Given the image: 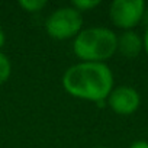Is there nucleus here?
Instances as JSON below:
<instances>
[{"instance_id": "f257e3e1", "label": "nucleus", "mask_w": 148, "mask_h": 148, "mask_svg": "<svg viewBox=\"0 0 148 148\" xmlns=\"http://www.w3.org/2000/svg\"><path fill=\"white\" fill-rule=\"evenodd\" d=\"M64 90L76 99L103 106L113 90V73L106 62H77L62 74Z\"/></svg>"}, {"instance_id": "f03ea898", "label": "nucleus", "mask_w": 148, "mask_h": 148, "mask_svg": "<svg viewBox=\"0 0 148 148\" xmlns=\"http://www.w3.org/2000/svg\"><path fill=\"white\" fill-rule=\"evenodd\" d=\"M118 51V35L105 26L83 29L73 39V52L83 62H106Z\"/></svg>"}, {"instance_id": "7ed1b4c3", "label": "nucleus", "mask_w": 148, "mask_h": 148, "mask_svg": "<svg viewBox=\"0 0 148 148\" xmlns=\"http://www.w3.org/2000/svg\"><path fill=\"white\" fill-rule=\"evenodd\" d=\"M47 34L57 41L74 39L83 31V13L71 5L54 10L45 22Z\"/></svg>"}, {"instance_id": "20e7f679", "label": "nucleus", "mask_w": 148, "mask_h": 148, "mask_svg": "<svg viewBox=\"0 0 148 148\" xmlns=\"http://www.w3.org/2000/svg\"><path fill=\"white\" fill-rule=\"evenodd\" d=\"M145 15V3L142 0H113L109 6V18L112 23L122 31H134Z\"/></svg>"}, {"instance_id": "39448f33", "label": "nucleus", "mask_w": 148, "mask_h": 148, "mask_svg": "<svg viewBox=\"0 0 148 148\" xmlns=\"http://www.w3.org/2000/svg\"><path fill=\"white\" fill-rule=\"evenodd\" d=\"M106 102H108V106L116 115L129 116L138 110L141 105V96L136 92V89L131 86H118V87H113Z\"/></svg>"}, {"instance_id": "423d86ee", "label": "nucleus", "mask_w": 148, "mask_h": 148, "mask_svg": "<svg viewBox=\"0 0 148 148\" xmlns=\"http://www.w3.org/2000/svg\"><path fill=\"white\" fill-rule=\"evenodd\" d=\"M144 49V41L139 34L135 31H123L121 35H118V52L128 58H136L141 51Z\"/></svg>"}, {"instance_id": "0eeeda50", "label": "nucleus", "mask_w": 148, "mask_h": 148, "mask_svg": "<svg viewBox=\"0 0 148 148\" xmlns=\"http://www.w3.org/2000/svg\"><path fill=\"white\" fill-rule=\"evenodd\" d=\"M12 74V62L9 57L0 51V86H3Z\"/></svg>"}, {"instance_id": "6e6552de", "label": "nucleus", "mask_w": 148, "mask_h": 148, "mask_svg": "<svg viewBox=\"0 0 148 148\" xmlns=\"http://www.w3.org/2000/svg\"><path fill=\"white\" fill-rule=\"evenodd\" d=\"M19 6L28 13H38L47 6V2L45 0H19Z\"/></svg>"}, {"instance_id": "1a4fd4ad", "label": "nucleus", "mask_w": 148, "mask_h": 148, "mask_svg": "<svg viewBox=\"0 0 148 148\" xmlns=\"http://www.w3.org/2000/svg\"><path fill=\"white\" fill-rule=\"evenodd\" d=\"M99 5H100V0H74L71 3V6L76 10H79L80 13L92 10V9L97 8Z\"/></svg>"}, {"instance_id": "9d476101", "label": "nucleus", "mask_w": 148, "mask_h": 148, "mask_svg": "<svg viewBox=\"0 0 148 148\" xmlns=\"http://www.w3.org/2000/svg\"><path fill=\"white\" fill-rule=\"evenodd\" d=\"M129 148H148V141H145V139H136V141H134L129 145Z\"/></svg>"}, {"instance_id": "9b49d317", "label": "nucleus", "mask_w": 148, "mask_h": 148, "mask_svg": "<svg viewBox=\"0 0 148 148\" xmlns=\"http://www.w3.org/2000/svg\"><path fill=\"white\" fill-rule=\"evenodd\" d=\"M142 41H144V49H145V52H147V55H148V26H147L145 34H144V36H142Z\"/></svg>"}, {"instance_id": "f8f14e48", "label": "nucleus", "mask_w": 148, "mask_h": 148, "mask_svg": "<svg viewBox=\"0 0 148 148\" xmlns=\"http://www.w3.org/2000/svg\"><path fill=\"white\" fill-rule=\"evenodd\" d=\"M5 42H6V35H5V31H3V28L0 26V51H2V48H3Z\"/></svg>"}, {"instance_id": "ddd939ff", "label": "nucleus", "mask_w": 148, "mask_h": 148, "mask_svg": "<svg viewBox=\"0 0 148 148\" xmlns=\"http://www.w3.org/2000/svg\"><path fill=\"white\" fill-rule=\"evenodd\" d=\"M95 148H109V147H95Z\"/></svg>"}]
</instances>
